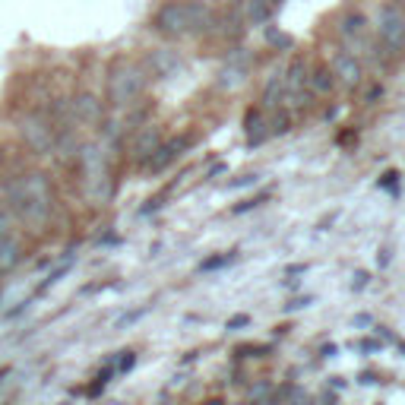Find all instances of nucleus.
I'll use <instances>...</instances> for the list:
<instances>
[{"label": "nucleus", "mask_w": 405, "mask_h": 405, "mask_svg": "<svg viewBox=\"0 0 405 405\" xmlns=\"http://www.w3.org/2000/svg\"><path fill=\"white\" fill-rule=\"evenodd\" d=\"M234 260H238V256H234V253H222V256H212V260H206V263H202V273H212V269H222V266H232V263Z\"/></svg>", "instance_id": "17"}, {"label": "nucleus", "mask_w": 405, "mask_h": 405, "mask_svg": "<svg viewBox=\"0 0 405 405\" xmlns=\"http://www.w3.org/2000/svg\"><path fill=\"white\" fill-rule=\"evenodd\" d=\"M285 86H282V73H273V79L266 83V92H263V105L273 108L275 105V92H282Z\"/></svg>", "instance_id": "16"}, {"label": "nucleus", "mask_w": 405, "mask_h": 405, "mask_svg": "<svg viewBox=\"0 0 405 405\" xmlns=\"http://www.w3.org/2000/svg\"><path fill=\"white\" fill-rule=\"evenodd\" d=\"M288 405H307L310 399H307V393H301V389H288Z\"/></svg>", "instance_id": "19"}, {"label": "nucleus", "mask_w": 405, "mask_h": 405, "mask_svg": "<svg viewBox=\"0 0 405 405\" xmlns=\"http://www.w3.org/2000/svg\"><path fill=\"white\" fill-rule=\"evenodd\" d=\"M333 76H339L346 86H355L361 79V64L355 60L352 51H339L333 57Z\"/></svg>", "instance_id": "8"}, {"label": "nucleus", "mask_w": 405, "mask_h": 405, "mask_svg": "<svg viewBox=\"0 0 405 405\" xmlns=\"http://www.w3.org/2000/svg\"><path fill=\"white\" fill-rule=\"evenodd\" d=\"M187 146H190V137H178V139H168V143H159V146H155V152L146 159V168L155 171V174L165 171V168L171 165V161L187 149Z\"/></svg>", "instance_id": "7"}, {"label": "nucleus", "mask_w": 405, "mask_h": 405, "mask_svg": "<svg viewBox=\"0 0 405 405\" xmlns=\"http://www.w3.org/2000/svg\"><path fill=\"white\" fill-rule=\"evenodd\" d=\"M206 405H225V402H222V399H212V402H206Z\"/></svg>", "instance_id": "25"}, {"label": "nucleus", "mask_w": 405, "mask_h": 405, "mask_svg": "<svg viewBox=\"0 0 405 405\" xmlns=\"http://www.w3.org/2000/svg\"><path fill=\"white\" fill-rule=\"evenodd\" d=\"M256 405H279V402H273V399H263V402H256Z\"/></svg>", "instance_id": "24"}, {"label": "nucleus", "mask_w": 405, "mask_h": 405, "mask_svg": "<svg viewBox=\"0 0 405 405\" xmlns=\"http://www.w3.org/2000/svg\"><path fill=\"white\" fill-rule=\"evenodd\" d=\"M4 377H6V367H4V370H0V380H4Z\"/></svg>", "instance_id": "27"}, {"label": "nucleus", "mask_w": 405, "mask_h": 405, "mask_svg": "<svg viewBox=\"0 0 405 405\" xmlns=\"http://www.w3.org/2000/svg\"><path fill=\"white\" fill-rule=\"evenodd\" d=\"M143 86H146L143 67L133 64V60H118L111 67V76H108V98H111V105L127 108L143 96Z\"/></svg>", "instance_id": "3"}, {"label": "nucleus", "mask_w": 405, "mask_h": 405, "mask_svg": "<svg viewBox=\"0 0 405 405\" xmlns=\"http://www.w3.org/2000/svg\"><path fill=\"white\" fill-rule=\"evenodd\" d=\"M10 228H13V219H10V212H4V209H0V241H4L6 234H10Z\"/></svg>", "instance_id": "20"}, {"label": "nucleus", "mask_w": 405, "mask_h": 405, "mask_svg": "<svg viewBox=\"0 0 405 405\" xmlns=\"http://www.w3.org/2000/svg\"><path fill=\"white\" fill-rule=\"evenodd\" d=\"M244 323H247V316H234V320H228V326L238 329V326H244Z\"/></svg>", "instance_id": "23"}, {"label": "nucleus", "mask_w": 405, "mask_h": 405, "mask_svg": "<svg viewBox=\"0 0 405 405\" xmlns=\"http://www.w3.org/2000/svg\"><path fill=\"white\" fill-rule=\"evenodd\" d=\"M364 25H367V23H364L361 13H348V16L342 19L339 32H342V38L352 45V42H361V38H364Z\"/></svg>", "instance_id": "12"}, {"label": "nucleus", "mask_w": 405, "mask_h": 405, "mask_svg": "<svg viewBox=\"0 0 405 405\" xmlns=\"http://www.w3.org/2000/svg\"><path fill=\"white\" fill-rule=\"evenodd\" d=\"M377 35H380L383 48L389 54L405 51V13L396 4H387L377 16Z\"/></svg>", "instance_id": "5"}, {"label": "nucleus", "mask_w": 405, "mask_h": 405, "mask_svg": "<svg viewBox=\"0 0 405 405\" xmlns=\"http://www.w3.org/2000/svg\"><path fill=\"white\" fill-rule=\"evenodd\" d=\"M402 352H405V346H402Z\"/></svg>", "instance_id": "28"}, {"label": "nucleus", "mask_w": 405, "mask_h": 405, "mask_svg": "<svg viewBox=\"0 0 405 405\" xmlns=\"http://www.w3.org/2000/svg\"><path fill=\"white\" fill-rule=\"evenodd\" d=\"M73 111H76L79 120H89V124H96V120L101 118V108H98V101L92 96H76V101H73Z\"/></svg>", "instance_id": "13"}, {"label": "nucleus", "mask_w": 405, "mask_h": 405, "mask_svg": "<svg viewBox=\"0 0 405 405\" xmlns=\"http://www.w3.org/2000/svg\"><path fill=\"white\" fill-rule=\"evenodd\" d=\"M83 184H86V193L96 200H108V193H111L108 159L98 146H86L83 149Z\"/></svg>", "instance_id": "4"}, {"label": "nucleus", "mask_w": 405, "mask_h": 405, "mask_svg": "<svg viewBox=\"0 0 405 405\" xmlns=\"http://www.w3.org/2000/svg\"><path fill=\"white\" fill-rule=\"evenodd\" d=\"M279 6H282V0H247V19L253 25H266Z\"/></svg>", "instance_id": "9"}, {"label": "nucleus", "mask_w": 405, "mask_h": 405, "mask_svg": "<svg viewBox=\"0 0 405 405\" xmlns=\"http://www.w3.org/2000/svg\"><path fill=\"white\" fill-rule=\"evenodd\" d=\"M152 25L161 32V35H197V32H206L212 25V10L206 4H197V0H171L165 4L159 13H155Z\"/></svg>", "instance_id": "2"}, {"label": "nucleus", "mask_w": 405, "mask_h": 405, "mask_svg": "<svg viewBox=\"0 0 405 405\" xmlns=\"http://www.w3.org/2000/svg\"><path fill=\"white\" fill-rule=\"evenodd\" d=\"M10 200H13V209L19 212V219L29 228L48 225L51 206H54V190H51L48 174L29 171L23 178H16L10 184Z\"/></svg>", "instance_id": "1"}, {"label": "nucleus", "mask_w": 405, "mask_h": 405, "mask_svg": "<svg viewBox=\"0 0 405 405\" xmlns=\"http://www.w3.org/2000/svg\"><path fill=\"white\" fill-rule=\"evenodd\" d=\"M307 83H310V89L314 92H320V96H326L329 89H333V70L329 67H320V70H314V76H307Z\"/></svg>", "instance_id": "15"}, {"label": "nucleus", "mask_w": 405, "mask_h": 405, "mask_svg": "<svg viewBox=\"0 0 405 405\" xmlns=\"http://www.w3.org/2000/svg\"><path fill=\"white\" fill-rule=\"evenodd\" d=\"M19 130H23L25 146H29L32 152H38V155H48L54 149V143H57V133H54L51 120L45 118V114H25Z\"/></svg>", "instance_id": "6"}, {"label": "nucleus", "mask_w": 405, "mask_h": 405, "mask_svg": "<svg viewBox=\"0 0 405 405\" xmlns=\"http://www.w3.org/2000/svg\"><path fill=\"white\" fill-rule=\"evenodd\" d=\"M247 143L256 146V143H263L266 139V130H263V114L260 111H247Z\"/></svg>", "instance_id": "14"}, {"label": "nucleus", "mask_w": 405, "mask_h": 405, "mask_svg": "<svg viewBox=\"0 0 405 405\" xmlns=\"http://www.w3.org/2000/svg\"><path fill=\"white\" fill-rule=\"evenodd\" d=\"M19 260H23V244H19V238L6 234V238L0 241V273H10Z\"/></svg>", "instance_id": "11"}, {"label": "nucleus", "mask_w": 405, "mask_h": 405, "mask_svg": "<svg viewBox=\"0 0 405 405\" xmlns=\"http://www.w3.org/2000/svg\"><path fill=\"white\" fill-rule=\"evenodd\" d=\"M133 364H137V355H133V352H120V361L114 364V370H120V374H127V370H130Z\"/></svg>", "instance_id": "18"}, {"label": "nucleus", "mask_w": 405, "mask_h": 405, "mask_svg": "<svg viewBox=\"0 0 405 405\" xmlns=\"http://www.w3.org/2000/svg\"><path fill=\"white\" fill-rule=\"evenodd\" d=\"M285 130H288V118L285 114H279V118L273 120V133H285Z\"/></svg>", "instance_id": "21"}, {"label": "nucleus", "mask_w": 405, "mask_h": 405, "mask_svg": "<svg viewBox=\"0 0 405 405\" xmlns=\"http://www.w3.org/2000/svg\"><path fill=\"white\" fill-rule=\"evenodd\" d=\"M159 143H161L159 130H155V127H146V130L137 137V143H133V159H137L139 165H146V159L155 152V146Z\"/></svg>", "instance_id": "10"}, {"label": "nucleus", "mask_w": 405, "mask_h": 405, "mask_svg": "<svg viewBox=\"0 0 405 405\" xmlns=\"http://www.w3.org/2000/svg\"><path fill=\"white\" fill-rule=\"evenodd\" d=\"M396 178H399V174H396V171H389V174H383V181H380V184L393 190V187H396Z\"/></svg>", "instance_id": "22"}, {"label": "nucleus", "mask_w": 405, "mask_h": 405, "mask_svg": "<svg viewBox=\"0 0 405 405\" xmlns=\"http://www.w3.org/2000/svg\"><path fill=\"white\" fill-rule=\"evenodd\" d=\"M326 405H336V399H333V396H326Z\"/></svg>", "instance_id": "26"}]
</instances>
